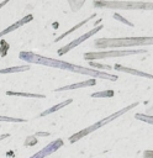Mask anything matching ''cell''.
I'll list each match as a JSON object with an SVG mask.
<instances>
[{
  "instance_id": "cell-1",
  "label": "cell",
  "mask_w": 153,
  "mask_h": 158,
  "mask_svg": "<svg viewBox=\"0 0 153 158\" xmlns=\"http://www.w3.org/2000/svg\"><path fill=\"white\" fill-rule=\"evenodd\" d=\"M19 58L26 63H31V64H41V65H47V67H53V68H58V69H63V70H69L76 74H83V75H90L94 78H101V79H109V80H117V75H112V74H107L105 72L101 70H96L93 68H86V67H81V65H76V64H72L64 60H59V59H54V58H48L41 54H36L33 52H27V51H22L19 54Z\"/></svg>"
},
{
  "instance_id": "cell-2",
  "label": "cell",
  "mask_w": 153,
  "mask_h": 158,
  "mask_svg": "<svg viewBox=\"0 0 153 158\" xmlns=\"http://www.w3.org/2000/svg\"><path fill=\"white\" fill-rule=\"evenodd\" d=\"M153 37H123V38H97L94 41L96 48H121L133 46H151Z\"/></svg>"
},
{
  "instance_id": "cell-3",
  "label": "cell",
  "mask_w": 153,
  "mask_h": 158,
  "mask_svg": "<svg viewBox=\"0 0 153 158\" xmlns=\"http://www.w3.org/2000/svg\"><path fill=\"white\" fill-rule=\"evenodd\" d=\"M137 104L138 102H134V104H131V105H128V106H126V107H123V109H121L120 111H117V112H115V114H112V115H110V116H107V117H105V118H102L101 121H97L96 123H94V125H91V126H89V127H86V128H84V130H81V131H79L78 133H75V135H73L72 137H69V142L70 143H75L79 138H81V137H84V136H86L88 133H90V132H93V131H95V130H97L99 127H102L104 125H106L107 122H111L112 120H115V118H117L118 116H121V115H123L125 112H127V111H130L131 109H133L134 106H137Z\"/></svg>"
},
{
  "instance_id": "cell-4",
  "label": "cell",
  "mask_w": 153,
  "mask_h": 158,
  "mask_svg": "<svg viewBox=\"0 0 153 158\" xmlns=\"http://www.w3.org/2000/svg\"><path fill=\"white\" fill-rule=\"evenodd\" d=\"M95 7H118V9H153V2L137 1H94Z\"/></svg>"
},
{
  "instance_id": "cell-5",
  "label": "cell",
  "mask_w": 153,
  "mask_h": 158,
  "mask_svg": "<svg viewBox=\"0 0 153 158\" xmlns=\"http://www.w3.org/2000/svg\"><path fill=\"white\" fill-rule=\"evenodd\" d=\"M147 49H127V51H110V52H89L84 54V59L93 60V59H101V58H109V57H123V56H132V54H141L146 53Z\"/></svg>"
},
{
  "instance_id": "cell-6",
  "label": "cell",
  "mask_w": 153,
  "mask_h": 158,
  "mask_svg": "<svg viewBox=\"0 0 153 158\" xmlns=\"http://www.w3.org/2000/svg\"><path fill=\"white\" fill-rule=\"evenodd\" d=\"M102 28V25H99L97 27H95V28H93L91 31H89V32H86V33H84V35H81L80 37H78L76 40H74V41H72L69 44H67V46H64V47H62V48H59L58 49V54L59 56H62V54H65L68 51H70V49H73L74 47H76L78 44H80V43H83L85 40H88L89 37H91L94 33H96L97 31H100Z\"/></svg>"
},
{
  "instance_id": "cell-7",
  "label": "cell",
  "mask_w": 153,
  "mask_h": 158,
  "mask_svg": "<svg viewBox=\"0 0 153 158\" xmlns=\"http://www.w3.org/2000/svg\"><path fill=\"white\" fill-rule=\"evenodd\" d=\"M62 146H63V139L58 138V139H56V141L48 143L46 147H43L41 151H38L37 153H35V154L31 156L30 158H44V157H47V156L54 153L56 151H58Z\"/></svg>"
},
{
  "instance_id": "cell-8",
  "label": "cell",
  "mask_w": 153,
  "mask_h": 158,
  "mask_svg": "<svg viewBox=\"0 0 153 158\" xmlns=\"http://www.w3.org/2000/svg\"><path fill=\"white\" fill-rule=\"evenodd\" d=\"M33 20V16L32 15H25L21 20H19L17 22H15V23H12V25H10L9 27H6L5 30H2L1 32H0V38L1 37H4L5 35H7V33H10V32H12V31H15V30H17L19 27H21V26H23V25H26V23H28L30 21H32Z\"/></svg>"
},
{
  "instance_id": "cell-9",
  "label": "cell",
  "mask_w": 153,
  "mask_h": 158,
  "mask_svg": "<svg viewBox=\"0 0 153 158\" xmlns=\"http://www.w3.org/2000/svg\"><path fill=\"white\" fill-rule=\"evenodd\" d=\"M96 85V80L95 79H88L85 81H80L76 84H70V85H65L62 88L56 89V91H64V90H73V89H78V88H85V86H94Z\"/></svg>"
},
{
  "instance_id": "cell-10",
  "label": "cell",
  "mask_w": 153,
  "mask_h": 158,
  "mask_svg": "<svg viewBox=\"0 0 153 158\" xmlns=\"http://www.w3.org/2000/svg\"><path fill=\"white\" fill-rule=\"evenodd\" d=\"M115 69L118 70V72L130 73V74H133V75H139V77H144V78H151V79H153V75H152V74H148V73H144V72H141V70H136V69H132V68H126V67H122V65H118V64L115 65Z\"/></svg>"
},
{
  "instance_id": "cell-11",
  "label": "cell",
  "mask_w": 153,
  "mask_h": 158,
  "mask_svg": "<svg viewBox=\"0 0 153 158\" xmlns=\"http://www.w3.org/2000/svg\"><path fill=\"white\" fill-rule=\"evenodd\" d=\"M30 65L23 64V65H17V67H9V68H2L0 69V74H12V73H21L25 70H28Z\"/></svg>"
},
{
  "instance_id": "cell-12",
  "label": "cell",
  "mask_w": 153,
  "mask_h": 158,
  "mask_svg": "<svg viewBox=\"0 0 153 158\" xmlns=\"http://www.w3.org/2000/svg\"><path fill=\"white\" fill-rule=\"evenodd\" d=\"M72 101H73L72 99H67L65 101H63V102H60V104H57V105H54V106H52V107H49V109L44 110L43 112H41V114H39V117H42V116H47V115H49V114H53V112L58 111L59 109H62V107L67 106V105H68V104H70Z\"/></svg>"
},
{
  "instance_id": "cell-13",
  "label": "cell",
  "mask_w": 153,
  "mask_h": 158,
  "mask_svg": "<svg viewBox=\"0 0 153 158\" xmlns=\"http://www.w3.org/2000/svg\"><path fill=\"white\" fill-rule=\"evenodd\" d=\"M5 94L9 96H23V98H38V99L46 98V95L43 94H31V93H21V91H11V90H7Z\"/></svg>"
},
{
  "instance_id": "cell-14",
  "label": "cell",
  "mask_w": 153,
  "mask_h": 158,
  "mask_svg": "<svg viewBox=\"0 0 153 158\" xmlns=\"http://www.w3.org/2000/svg\"><path fill=\"white\" fill-rule=\"evenodd\" d=\"M94 16H95V15H91V16H90V17H88V19H85V20H84V21H81V22H80V23H78V25H75V26H74V27H73V28H70V30H69V31H67V32H64V33H63V35H60V36H59V37H57V38H56V42H58V41H60V40H62V38H64V37H65V36H68V35H69V33H72V32H73V31H75V30H76V28H79V27H81V26H83V25H84V23H86V22H88V21H89V20H90V19H91V17H94Z\"/></svg>"
},
{
  "instance_id": "cell-15",
  "label": "cell",
  "mask_w": 153,
  "mask_h": 158,
  "mask_svg": "<svg viewBox=\"0 0 153 158\" xmlns=\"http://www.w3.org/2000/svg\"><path fill=\"white\" fill-rule=\"evenodd\" d=\"M111 96H114V90H105L91 94V98H111Z\"/></svg>"
},
{
  "instance_id": "cell-16",
  "label": "cell",
  "mask_w": 153,
  "mask_h": 158,
  "mask_svg": "<svg viewBox=\"0 0 153 158\" xmlns=\"http://www.w3.org/2000/svg\"><path fill=\"white\" fill-rule=\"evenodd\" d=\"M0 122H26V120L25 118H17V117H10V116L0 115Z\"/></svg>"
},
{
  "instance_id": "cell-17",
  "label": "cell",
  "mask_w": 153,
  "mask_h": 158,
  "mask_svg": "<svg viewBox=\"0 0 153 158\" xmlns=\"http://www.w3.org/2000/svg\"><path fill=\"white\" fill-rule=\"evenodd\" d=\"M7 49H9V43L5 40H1V42H0V56L5 57L6 53H7Z\"/></svg>"
},
{
  "instance_id": "cell-18",
  "label": "cell",
  "mask_w": 153,
  "mask_h": 158,
  "mask_svg": "<svg viewBox=\"0 0 153 158\" xmlns=\"http://www.w3.org/2000/svg\"><path fill=\"white\" fill-rule=\"evenodd\" d=\"M36 143H37V138H36L35 135L33 136H28L26 138V141H25V146H35Z\"/></svg>"
},
{
  "instance_id": "cell-19",
  "label": "cell",
  "mask_w": 153,
  "mask_h": 158,
  "mask_svg": "<svg viewBox=\"0 0 153 158\" xmlns=\"http://www.w3.org/2000/svg\"><path fill=\"white\" fill-rule=\"evenodd\" d=\"M136 117L137 118H139V120H143V121H147L148 123H152L153 125V116H148V115H136Z\"/></svg>"
},
{
  "instance_id": "cell-20",
  "label": "cell",
  "mask_w": 153,
  "mask_h": 158,
  "mask_svg": "<svg viewBox=\"0 0 153 158\" xmlns=\"http://www.w3.org/2000/svg\"><path fill=\"white\" fill-rule=\"evenodd\" d=\"M114 17H115V19H117V20H120L121 22H123V23H126V25H128V26H133V25H132V23H131L130 21H127V20H125L123 17H121V16H118V14H115V15H114Z\"/></svg>"
},
{
  "instance_id": "cell-21",
  "label": "cell",
  "mask_w": 153,
  "mask_h": 158,
  "mask_svg": "<svg viewBox=\"0 0 153 158\" xmlns=\"http://www.w3.org/2000/svg\"><path fill=\"white\" fill-rule=\"evenodd\" d=\"M144 158H153V151H146L144 152Z\"/></svg>"
},
{
  "instance_id": "cell-22",
  "label": "cell",
  "mask_w": 153,
  "mask_h": 158,
  "mask_svg": "<svg viewBox=\"0 0 153 158\" xmlns=\"http://www.w3.org/2000/svg\"><path fill=\"white\" fill-rule=\"evenodd\" d=\"M49 135H51L49 132H37L35 136H36V137H37V136H43V137H44V136H49Z\"/></svg>"
},
{
  "instance_id": "cell-23",
  "label": "cell",
  "mask_w": 153,
  "mask_h": 158,
  "mask_svg": "<svg viewBox=\"0 0 153 158\" xmlns=\"http://www.w3.org/2000/svg\"><path fill=\"white\" fill-rule=\"evenodd\" d=\"M9 1H10V0H4V1H1V2H0V9H2L5 5H7Z\"/></svg>"
},
{
  "instance_id": "cell-24",
  "label": "cell",
  "mask_w": 153,
  "mask_h": 158,
  "mask_svg": "<svg viewBox=\"0 0 153 158\" xmlns=\"http://www.w3.org/2000/svg\"><path fill=\"white\" fill-rule=\"evenodd\" d=\"M7 137H10V135H9V133H4V135H0V141H1V139H4V138H7Z\"/></svg>"
}]
</instances>
